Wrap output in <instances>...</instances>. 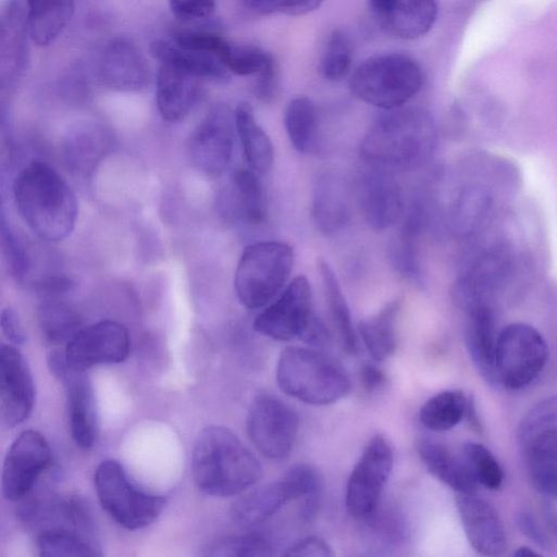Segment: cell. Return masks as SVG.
Returning a JSON list of instances; mask_svg holds the SVG:
<instances>
[{
    "label": "cell",
    "instance_id": "7",
    "mask_svg": "<svg viewBox=\"0 0 557 557\" xmlns=\"http://www.w3.org/2000/svg\"><path fill=\"white\" fill-rule=\"evenodd\" d=\"M294 264L292 247L282 242H258L245 248L234 286L238 300L249 309L267 305L284 287Z\"/></svg>",
    "mask_w": 557,
    "mask_h": 557
},
{
    "label": "cell",
    "instance_id": "13",
    "mask_svg": "<svg viewBox=\"0 0 557 557\" xmlns=\"http://www.w3.org/2000/svg\"><path fill=\"white\" fill-rule=\"evenodd\" d=\"M127 330L119 322L104 320L81 330L63 350L66 366L77 372L98 364L123 362L129 352Z\"/></svg>",
    "mask_w": 557,
    "mask_h": 557
},
{
    "label": "cell",
    "instance_id": "52",
    "mask_svg": "<svg viewBox=\"0 0 557 557\" xmlns=\"http://www.w3.org/2000/svg\"><path fill=\"white\" fill-rule=\"evenodd\" d=\"M300 339L309 345L322 347L329 343L330 335L323 323L313 315Z\"/></svg>",
    "mask_w": 557,
    "mask_h": 557
},
{
    "label": "cell",
    "instance_id": "17",
    "mask_svg": "<svg viewBox=\"0 0 557 557\" xmlns=\"http://www.w3.org/2000/svg\"><path fill=\"white\" fill-rule=\"evenodd\" d=\"M35 404L33 374L23 354L12 344H0V420L8 426L23 423Z\"/></svg>",
    "mask_w": 557,
    "mask_h": 557
},
{
    "label": "cell",
    "instance_id": "21",
    "mask_svg": "<svg viewBox=\"0 0 557 557\" xmlns=\"http://www.w3.org/2000/svg\"><path fill=\"white\" fill-rule=\"evenodd\" d=\"M100 76L102 82L112 89L135 91L147 86L149 67L134 42L126 38H115L103 50Z\"/></svg>",
    "mask_w": 557,
    "mask_h": 557
},
{
    "label": "cell",
    "instance_id": "36",
    "mask_svg": "<svg viewBox=\"0 0 557 557\" xmlns=\"http://www.w3.org/2000/svg\"><path fill=\"white\" fill-rule=\"evenodd\" d=\"M237 203L242 215L251 224H260L265 218L264 196L255 171L240 168L233 174Z\"/></svg>",
    "mask_w": 557,
    "mask_h": 557
},
{
    "label": "cell",
    "instance_id": "46",
    "mask_svg": "<svg viewBox=\"0 0 557 557\" xmlns=\"http://www.w3.org/2000/svg\"><path fill=\"white\" fill-rule=\"evenodd\" d=\"M175 17L185 23L208 18L214 12L215 0H169Z\"/></svg>",
    "mask_w": 557,
    "mask_h": 557
},
{
    "label": "cell",
    "instance_id": "29",
    "mask_svg": "<svg viewBox=\"0 0 557 557\" xmlns=\"http://www.w3.org/2000/svg\"><path fill=\"white\" fill-rule=\"evenodd\" d=\"M234 121L250 169L267 174L273 163L274 150L269 136L256 121L252 106L247 101L239 102Z\"/></svg>",
    "mask_w": 557,
    "mask_h": 557
},
{
    "label": "cell",
    "instance_id": "27",
    "mask_svg": "<svg viewBox=\"0 0 557 557\" xmlns=\"http://www.w3.org/2000/svg\"><path fill=\"white\" fill-rule=\"evenodd\" d=\"M150 52L160 64L173 66L199 79L225 82L230 78V72L214 54L185 49L164 40L151 42Z\"/></svg>",
    "mask_w": 557,
    "mask_h": 557
},
{
    "label": "cell",
    "instance_id": "8",
    "mask_svg": "<svg viewBox=\"0 0 557 557\" xmlns=\"http://www.w3.org/2000/svg\"><path fill=\"white\" fill-rule=\"evenodd\" d=\"M95 490L106 512L121 527L138 530L162 512L165 499L138 488L116 460H103L95 470Z\"/></svg>",
    "mask_w": 557,
    "mask_h": 557
},
{
    "label": "cell",
    "instance_id": "38",
    "mask_svg": "<svg viewBox=\"0 0 557 557\" xmlns=\"http://www.w3.org/2000/svg\"><path fill=\"white\" fill-rule=\"evenodd\" d=\"M40 321L45 337L53 345H66L81 330L76 313L60 302L45 304L40 310Z\"/></svg>",
    "mask_w": 557,
    "mask_h": 557
},
{
    "label": "cell",
    "instance_id": "4",
    "mask_svg": "<svg viewBox=\"0 0 557 557\" xmlns=\"http://www.w3.org/2000/svg\"><path fill=\"white\" fill-rule=\"evenodd\" d=\"M276 381L287 395L323 406L344 398L351 388L347 371L320 350L287 347L278 358Z\"/></svg>",
    "mask_w": 557,
    "mask_h": 557
},
{
    "label": "cell",
    "instance_id": "19",
    "mask_svg": "<svg viewBox=\"0 0 557 557\" xmlns=\"http://www.w3.org/2000/svg\"><path fill=\"white\" fill-rule=\"evenodd\" d=\"M456 506L472 548L483 556H500L507 548L502 519L495 508L473 494H457Z\"/></svg>",
    "mask_w": 557,
    "mask_h": 557
},
{
    "label": "cell",
    "instance_id": "25",
    "mask_svg": "<svg viewBox=\"0 0 557 557\" xmlns=\"http://www.w3.org/2000/svg\"><path fill=\"white\" fill-rule=\"evenodd\" d=\"M289 483L282 478L259 486L240 497L232 507L233 521L240 527H252L264 522L281 510L287 503L294 502Z\"/></svg>",
    "mask_w": 557,
    "mask_h": 557
},
{
    "label": "cell",
    "instance_id": "49",
    "mask_svg": "<svg viewBox=\"0 0 557 557\" xmlns=\"http://www.w3.org/2000/svg\"><path fill=\"white\" fill-rule=\"evenodd\" d=\"M0 329L12 345H23L26 332L16 311L10 307L0 312Z\"/></svg>",
    "mask_w": 557,
    "mask_h": 557
},
{
    "label": "cell",
    "instance_id": "30",
    "mask_svg": "<svg viewBox=\"0 0 557 557\" xmlns=\"http://www.w3.org/2000/svg\"><path fill=\"white\" fill-rule=\"evenodd\" d=\"M27 27L32 40L39 47L49 46L69 23L75 0H27Z\"/></svg>",
    "mask_w": 557,
    "mask_h": 557
},
{
    "label": "cell",
    "instance_id": "23",
    "mask_svg": "<svg viewBox=\"0 0 557 557\" xmlns=\"http://www.w3.org/2000/svg\"><path fill=\"white\" fill-rule=\"evenodd\" d=\"M199 96V78L170 65L160 64L156 98L162 117L169 122L183 120Z\"/></svg>",
    "mask_w": 557,
    "mask_h": 557
},
{
    "label": "cell",
    "instance_id": "39",
    "mask_svg": "<svg viewBox=\"0 0 557 557\" xmlns=\"http://www.w3.org/2000/svg\"><path fill=\"white\" fill-rule=\"evenodd\" d=\"M205 554L222 557H264L273 554V547L260 535H232L211 543Z\"/></svg>",
    "mask_w": 557,
    "mask_h": 557
},
{
    "label": "cell",
    "instance_id": "5",
    "mask_svg": "<svg viewBox=\"0 0 557 557\" xmlns=\"http://www.w3.org/2000/svg\"><path fill=\"white\" fill-rule=\"evenodd\" d=\"M419 64L403 53H384L364 60L350 79L352 94L361 101L391 110L405 106L422 88Z\"/></svg>",
    "mask_w": 557,
    "mask_h": 557
},
{
    "label": "cell",
    "instance_id": "54",
    "mask_svg": "<svg viewBox=\"0 0 557 557\" xmlns=\"http://www.w3.org/2000/svg\"><path fill=\"white\" fill-rule=\"evenodd\" d=\"M512 555L517 556V557H532V556H540V554L537 552H535L534 549L528 547V546H521L519 548H517Z\"/></svg>",
    "mask_w": 557,
    "mask_h": 557
},
{
    "label": "cell",
    "instance_id": "1",
    "mask_svg": "<svg viewBox=\"0 0 557 557\" xmlns=\"http://www.w3.org/2000/svg\"><path fill=\"white\" fill-rule=\"evenodd\" d=\"M436 145V127L423 108L398 107L380 115L366 133L360 153L367 164L392 172L424 164Z\"/></svg>",
    "mask_w": 557,
    "mask_h": 557
},
{
    "label": "cell",
    "instance_id": "41",
    "mask_svg": "<svg viewBox=\"0 0 557 557\" xmlns=\"http://www.w3.org/2000/svg\"><path fill=\"white\" fill-rule=\"evenodd\" d=\"M269 53L252 45L227 42L220 55L225 69L236 75L257 74Z\"/></svg>",
    "mask_w": 557,
    "mask_h": 557
},
{
    "label": "cell",
    "instance_id": "28",
    "mask_svg": "<svg viewBox=\"0 0 557 557\" xmlns=\"http://www.w3.org/2000/svg\"><path fill=\"white\" fill-rule=\"evenodd\" d=\"M350 206L343 181L334 174L322 175L314 188L313 215L325 233H335L349 220Z\"/></svg>",
    "mask_w": 557,
    "mask_h": 557
},
{
    "label": "cell",
    "instance_id": "50",
    "mask_svg": "<svg viewBox=\"0 0 557 557\" xmlns=\"http://www.w3.org/2000/svg\"><path fill=\"white\" fill-rule=\"evenodd\" d=\"M517 523L520 531L536 546L542 549L550 548L549 539L533 515L527 511L519 512Z\"/></svg>",
    "mask_w": 557,
    "mask_h": 557
},
{
    "label": "cell",
    "instance_id": "35",
    "mask_svg": "<svg viewBox=\"0 0 557 557\" xmlns=\"http://www.w3.org/2000/svg\"><path fill=\"white\" fill-rule=\"evenodd\" d=\"M37 547L39 555L45 557H95L101 555L95 542L63 530L42 532L37 539Z\"/></svg>",
    "mask_w": 557,
    "mask_h": 557
},
{
    "label": "cell",
    "instance_id": "33",
    "mask_svg": "<svg viewBox=\"0 0 557 557\" xmlns=\"http://www.w3.org/2000/svg\"><path fill=\"white\" fill-rule=\"evenodd\" d=\"M319 272L324 287L326 302L342 342L343 349L350 355L357 352V336L347 301L332 267L319 260Z\"/></svg>",
    "mask_w": 557,
    "mask_h": 557
},
{
    "label": "cell",
    "instance_id": "34",
    "mask_svg": "<svg viewBox=\"0 0 557 557\" xmlns=\"http://www.w3.org/2000/svg\"><path fill=\"white\" fill-rule=\"evenodd\" d=\"M468 398L457 389L440 392L420 408L419 420L426 429L444 432L455 428L465 418Z\"/></svg>",
    "mask_w": 557,
    "mask_h": 557
},
{
    "label": "cell",
    "instance_id": "26",
    "mask_svg": "<svg viewBox=\"0 0 557 557\" xmlns=\"http://www.w3.org/2000/svg\"><path fill=\"white\" fill-rule=\"evenodd\" d=\"M417 450L425 468L438 481L457 494L475 493L478 484L462 457L454 455L438 443L426 440L418 443Z\"/></svg>",
    "mask_w": 557,
    "mask_h": 557
},
{
    "label": "cell",
    "instance_id": "37",
    "mask_svg": "<svg viewBox=\"0 0 557 557\" xmlns=\"http://www.w3.org/2000/svg\"><path fill=\"white\" fill-rule=\"evenodd\" d=\"M461 457L476 484L491 491H496L503 485V468L484 445L475 442L465 443Z\"/></svg>",
    "mask_w": 557,
    "mask_h": 557
},
{
    "label": "cell",
    "instance_id": "44",
    "mask_svg": "<svg viewBox=\"0 0 557 557\" xmlns=\"http://www.w3.org/2000/svg\"><path fill=\"white\" fill-rule=\"evenodd\" d=\"M417 223L412 220L407 223L403 234L392 245V255L394 267L399 273L407 277L416 276L418 273L417 249L413 240V234Z\"/></svg>",
    "mask_w": 557,
    "mask_h": 557
},
{
    "label": "cell",
    "instance_id": "42",
    "mask_svg": "<svg viewBox=\"0 0 557 557\" xmlns=\"http://www.w3.org/2000/svg\"><path fill=\"white\" fill-rule=\"evenodd\" d=\"M491 197L485 188L470 186L459 196L455 207V220L460 230L469 231L485 216Z\"/></svg>",
    "mask_w": 557,
    "mask_h": 557
},
{
    "label": "cell",
    "instance_id": "2",
    "mask_svg": "<svg viewBox=\"0 0 557 557\" xmlns=\"http://www.w3.org/2000/svg\"><path fill=\"white\" fill-rule=\"evenodd\" d=\"M12 191L20 215L39 238L60 242L74 231L78 216L76 195L50 164L29 162L16 175Z\"/></svg>",
    "mask_w": 557,
    "mask_h": 557
},
{
    "label": "cell",
    "instance_id": "6",
    "mask_svg": "<svg viewBox=\"0 0 557 557\" xmlns=\"http://www.w3.org/2000/svg\"><path fill=\"white\" fill-rule=\"evenodd\" d=\"M557 403L555 396L535 403L517 430L518 448L534 488L548 499L557 491Z\"/></svg>",
    "mask_w": 557,
    "mask_h": 557
},
{
    "label": "cell",
    "instance_id": "18",
    "mask_svg": "<svg viewBox=\"0 0 557 557\" xmlns=\"http://www.w3.org/2000/svg\"><path fill=\"white\" fill-rule=\"evenodd\" d=\"M509 268V258L505 251L498 249L483 253L454 283V302L465 312L492 306L493 297L503 286Z\"/></svg>",
    "mask_w": 557,
    "mask_h": 557
},
{
    "label": "cell",
    "instance_id": "12",
    "mask_svg": "<svg viewBox=\"0 0 557 557\" xmlns=\"http://www.w3.org/2000/svg\"><path fill=\"white\" fill-rule=\"evenodd\" d=\"M234 114L223 103L211 107L188 141L193 165L208 177L220 176L228 166L234 148Z\"/></svg>",
    "mask_w": 557,
    "mask_h": 557
},
{
    "label": "cell",
    "instance_id": "53",
    "mask_svg": "<svg viewBox=\"0 0 557 557\" xmlns=\"http://www.w3.org/2000/svg\"><path fill=\"white\" fill-rule=\"evenodd\" d=\"M465 417H467L468 422L471 425V428H473L478 432L481 431L482 426H481L480 420L478 418L475 404L472 398H468Z\"/></svg>",
    "mask_w": 557,
    "mask_h": 557
},
{
    "label": "cell",
    "instance_id": "43",
    "mask_svg": "<svg viewBox=\"0 0 557 557\" xmlns=\"http://www.w3.org/2000/svg\"><path fill=\"white\" fill-rule=\"evenodd\" d=\"M172 38L178 47L214 54L219 59L228 42L219 34L203 29H177Z\"/></svg>",
    "mask_w": 557,
    "mask_h": 557
},
{
    "label": "cell",
    "instance_id": "51",
    "mask_svg": "<svg viewBox=\"0 0 557 557\" xmlns=\"http://www.w3.org/2000/svg\"><path fill=\"white\" fill-rule=\"evenodd\" d=\"M385 372L373 363H367L360 372V381L363 388L369 392H375L386 383Z\"/></svg>",
    "mask_w": 557,
    "mask_h": 557
},
{
    "label": "cell",
    "instance_id": "48",
    "mask_svg": "<svg viewBox=\"0 0 557 557\" xmlns=\"http://www.w3.org/2000/svg\"><path fill=\"white\" fill-rule=\"evenodd\" d=\"M285 556H318L330 557L334 553L330 545L318 536H308L292 544L284 552Z\"/></svg>",
    "mask_w": 557,
    "mask_h": 557
},
{
    "label": "cell",
    "instance_id": "40",
    "mask_svg": "<svg viewBox=\"0 0 557 557\" xmlns=\"http://www.w3.org/2000/svg\"><path fill=\"white\" fill-rule=\"evenodd\" d=\"M351 65V48L346 35L333 30L326 41L319 70L324 78L336 82L344 78Z\"/></svg>",
    "mask_w": 557,
    "mask_h": 557
},
{
    "label": "cell",
    "instance_id": "45",
    "mask_svg": "<svg viewBox=\"0 0 557 557\" xmlns=\"http://www.w3.org/2000/svg\"><path fill=\"white\" fill-rule=\"evenodd\" d=\"M251 11L259 14L281 13L298 16L317 10L324 0H242Z\"/></svg>",
    "mask_w": 557,
    "mask_h": 557
},
{
    "label": "cell",
    "instance_id": "16",
    "mask_svg": "<svg viewBox=\"0 0 557 557\" xmlns=\"http://www.w3.org/2000/svg\"><path fill=\"white\" fill-rule=\"evenodd\" d=\"M355 195L363 219L375 231L392 226L404 211L403 190L392 171L367 164L356 178Z\"/></svg>",
    "mask_w": 557,
    "mask_h": 557
},
{
    "label": "cell",
    "instance_id": "20",
    "mask_svg": "<svg viewBox=\"0 0 557 557\" xmlns=\"http://www.w3.org/2000/svg\"><path fill=\"white\" fill-rule=\"evenodd\" d=\"M369 11L388 34L400 39H417L433 26L436 0H369Z\"/></svg>",
    "mask_w": 557,
    "mask_h": 557
},
{
    "label": "cell",
    "instance_id": "10",
    "mask_svg": "<svg viewBox=\"0 0 557 557\" xmlns=\"http://www.w3.org/2000/svg\"><path fill=\"white\" fill-rule=\"evenodd\" d=\"M393 461V450L386 438L373 436L348 478L345 505L351 517L358 520L373 518L392 473Z\"/></svg>",
    "mask_w": 557,
    "mask_h": 557
},
{
    "label": "cell",
    "instance_id": "14",
    "mask_svg": "<svg viewBox=\"0 0 557 557\" xmlns=\"http://www.w3.org/2000/svg\"><path fill=\"white\" fill-rule=\"evenodd\" d=\"M52 458L46 437L35 430L23 431L9 447L2 466L4 497L18 500L29 493Z\"/></svg>",
    "mask_w": 557,
    "mask_h": 557
},
{
    "label": "cell",
    "instance_id": "15",
    "mask_svg": "<svg viewBox=\"0 0 557 557\" xmlns=\"http://www.w3.org/2000/svg\"><path fill=\"white\" fill-rule=\"evenodd\" d=\"M311 306L310 283L306 276L298 275L276 301L256 317L253 329L276 341L300 338L313 317Z\"/></svg>",
    "mask_w": 557,
    "mask_h": 557
},
{
    "label": "cell",
    "instance_id": "22",
    "mask_svg": "<svg viewBox=\"0 0 557 557\" xmlns=\"http://www.w3.org/2000/svg\"><path fill=\"white\" fill-rule=\"evenodd\" d=\"M58 377L66 387L72 437L79 447L88 449L97 438V407L91 383L84 372L69 367Z\"/></svg>",
    "mask_w": 557,
    "mask_h": 557
},
{
    "label": "cell",
    "instance_id": "32",
    "mask_svg": "<svg viewBox=\"0 0 557 557\" xmlns=\"http://www.w3.org/2000/svg\"><path fill=\"white\" fill-rule=\"evenodd\" d=\"M319 112L307 97L293 99L285 111V127L294 148L301 153L313 151L319 137Z\"/></svg>",
    "mask_w": 557,
    "mask_h": 557
},
{
    "label": "cell",
    "instance_id": "11",
    "mask_svg": "<svg viewBox=\"0 0 557 557\" xmlns=\"http://www.w3.org/2000/svg\"><path fill=\"white\" fill-rule=\"evenodd\" d=\"M298 416L276 396L256 395L248 417L247 431L257 449L270 459L289 455L298 433Z\"/></svg>",
    "mask_w": 557,
    "mask_h": 557
},
{
    "label": "cell",
    "instance_id": "24",
    "mask_svg": "<svg viewBox=\"0 0 557 557\" xmlns=\"http://www.w3.org/2000/svg\"><path fill=\"white\" fill-rule=\"evenodd\" d=\"M467 313L465 332L468 355L480 375L490 384L494 380L496 324L493 306H482Z\"/></svg>",
    "mask_w": 557,
    "mask_h": 557
},
{
    "label": "cell",
    "instance_id": "47",
    "mask_svg": "<svg viewBox=\"0 0 557 557\" xmlns=\"http://www.w3.org/2000/svg\"><path fill=\"white\" fill-rule=\"evenodd\" d=\"M257 74L256 97L262 102H271L277 92L278 75L276 62L270 53Z\"/></svg>",
    "mask_w": 557,
    "mask_h": 557
},
{
    "label": "cell",
    "instance_id": "31",
    "mask_svg": "<svg viewBox=\"0 0 557 557\" xmlns=\"http://www.w3.org/2000/svg\"><path fill=\"white\" fill-rule=\"evenodd\" d=\"M398 301H391L376 314L361 320L358 332L369 354L375 361L389 358L397 348L396 320Z\"/></svg>",
    "mask_w": 557,
    "mask_h": 557
},
{
    "label": "cell",
    "instance_id": "3",
    "mask_svg": "<svg viewBox=\"0 0 557 557\" xmlns=\"http://www.w3.org/2000/svg\"><path fill=\"white\" fill-rule=\"evenodd\" d=\"M191 465L197 486L219 497L239 494L262 475L257 458L224 426L211 425L198 434Z\"/></svg>",
    "mask_w": 557,
    "mask_h": 557
},
{
    "label": "cell",
    "instance_id": "9",
    "mask_svg": "<svg viewBox=\"0 0 557 557\" xmlns=\"http://www.w3.org/2000/svg\"><path fill=\"white\" fill-rule=\"evenodd\" d=\"M548 347L532 325L511 323L496 337L494 380L496 385L516 391L528 386L543 371Z\"/></svg>",
    "mask_w": 557,
    "mask_h": 557
}]
</instances>
